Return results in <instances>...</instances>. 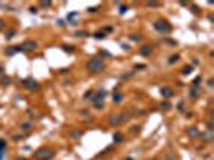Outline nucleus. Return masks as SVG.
Segmentation results:
<instances>
[{"label":"nucleus","mask_w":214,"mask_h":160,"mask_svg":"<svg viewBox=\"0 0 214 160\" xmlns=\"http://www.w3.org/2000/svg\"><path fill=\"white\" fill-rule=\"evenodd\" d=\"M105 67H106V64H105L103 58H100V56H95V58L89 59L87 64H86V69H87L89 72H92V74H100V72H103Z\"/></svg>","instance_id":"nucleus-1"},{"label":"nucleus","mask_w":214,"mask_h":160,"mask_svg":"<svg viewBox=\"0 0 214 160\" xmlns=\"http://www.w3.org/2000/svg\"><path fill=\"white\" fill-rule=\"evenodd\" d=\"M132 117L131 112H121V114H114V115H111L108 118V123L111 125V127H119V125L126 123L129 118Z\"/></svg>","instance_id":"nucleus-2"},{"label":"nucleus","mask_w":214,"mask_h":160,"mask_svg":"<svg viewBox=\"0 0 214 160\" xmlns=\"http://www.w3.org/2000/svg\"><path fill=\"white\" fill-rule=\"evenodd\" d=\"M55 157V151L50 147H40V149L34 151V158L36 160H52Z\"/></svg>","instance_id":"nucleus-3"},{"label":"nucleus","mask_w":214,"mask_h":160,"mask_svg":"<svg viewBox=\"0 0 214 160\" xmlns=\"http://www.w3.org/2000/svg\"><path fill=\"white\" fill-rule=\"evenodd\" d=\"M153 27H155L158 32H161V34H169V32L172 31L171 22H167L166 19H158L156 22H153Z\"/></svg>","instance_id":"nucleus-4"},{"label":"nucleus","mask_w":214,"mask_h":160,"mask_svg":"<svg viewBox=\"0 0 214 160\" xmlns=\"http://www.w3.org/2000/svg\"><path fill=\"white\" fill-rule=\"evenodd\" d=\"M23 87L27 88L29 91H37L39 90V82H37V80H34L32 77H27V78L23 80Z\"/></svg>","instance_id":"nucleus-5"},{"label":"nucleus","mask_w":214,"mask_h":160,"mask_svg":"<svg viewBox=\"0 0 214 160\" xmlns=\"http://www.w3.org/2000/svg\"><path fill=\"white\" fill-rule=\"evenodd\" d=\"M37 47H39V43L36 42V40H24V42L21 43V48H23V51H34V50H37Z\"/></svg>","instance_id":"nucleus-6"},{"label":"nucleus","mask_w":214,"mask_h":160,"mask_svg":"<svg viewBox=\"0 0 214 160\" xmlns=\"http://www.w3.org/2000/svg\"><path fill=\"white\" fill-rule=\"evenodd\" d=\"M23 53V48H21V45H16V47H8L7 50H5V55L7 56H13V55H16V53Z\"/></svg>","instance_id":"nucleus-7"},{"label":"nucleus","mask_w":214,"mask_h":160,"mask_svg":"<svg viewBox=\"0 0 214 160\" xmlns=\"http://www.w3.org/2000/svg\"><path fill=\"white\" fill-rule=\"evenodd\" d=\"M139 53L146 58V56H150L151 53H153V47H151V45H143V47L140 48V51H139Z\"/></svg>","instance_id":"nucleus-8"},{"label":"nucleus","mask_w":214,"mask_h":160,"mask_svg":"<svg viewBox=\"0 0 214 160\" xmlns=\"http://www.w3.org/2000/svg\"><path fill=\"white\" fill-rule=\"evenodd\" d=\"M161 95H163V98H171V96L174 95V90L172 88H169V87H163L161 88Z\"/></svg>","instance_id":"nucleus-9"},{"label":"nucleus","mask_w":214,"mask_h":160,"mask_svg":"<svg viewBox=\"0 0 214 160\" xmlns=\"http://www.w3.org/2000/svg\"><path fill=\"white\" fill-rule=\"evenodd\" d=\"M82 131L81 130H71L69 131V136H71V138H74V139H79V138H82Z\"/></svg>","instance_id":"nucleus-10"},{"label":"nucleus","mask_w":214,"mask_h":160,"mask_svg":"<svg viewBox=\"0 0 214 160\" xmlns=\"http://www.w3.org/2000/svg\"><path fill=\"white\" fill-rule=\"evenodd\" d=\"M124 99V95L119 93V91H114V95H113V101L116 102V104H119V102Z\"/></svg>","instance_id":"nucleus-11"},{"label":"nucleus","mask_w":214,"mask_h":160,"mask_svg":"<svg viewBox=\"0 0 214 160\" xmlns=\"http://www.w3.org/2000/svg\"><path fill=\"white\" fill-rule=\"evenodd\" d=\"M200 136H201V138L205 139L206 142H211V141H212V133H211V131H208V133H203V135H200Z\"/></svg>","instance_id":"nucleus-12"},{"label":"nucleus","mask_w":214,"mask_h":160,"mask_svg":"<svg viewBox=\"0 0 214 160\" xmlns=\"http://www.w3.org/2000/svg\"><path fill=\"white\" fill-rule=\"evenodd\" d=\"M198 91H200V87H191V90H190V96L191 98H196V96H198Z\"/></svg>","instance_id":"nucleus-13"},{"label":"nucleus","mask_w":214,"mask_h":160,"mask_svg":"<svg viewBox=\"0 0 214 160\" xmlns=\"http://www.w3.org/2000/svg\"><path fill=\"white\" fill-rule=\"evenodd\" d=\"M15 34H16V29H8L7 32H5V38H13L15 37Z\"/></svg>","instance_id":"nucleus-14"},{"label":"nucleus","mask_w":214,"mask_h":160,"mask_svg":"<svg viewBox=\"0 0 214 160\" xmlns=\"http://www.w3.org/2000/svg\"><path fill=\"white\" fill-rule=\"evenodd\" d=\"M129 38H131L132 42H140V40H142V35H140V34H131Z\"/></svg>","instance_id":"nucleus-15"},{"label":"nucleus","mask_w":214,"mask_h":160,"mask_svg":"<svg viewBox=\"0 0 214 160\" xmlns=\"http://www.w3.org/2000/svg\"><path fill=\"white\" fill-rule=\"evenodd\" d=\"M188 133L193 136V138H198V136L201 135V133H198V130H196L195 127H191V128H188Z\"/></svg>","instance_id":"nucleus-16"},{"label":"nucleus","mask_w":214,"mask_h":160,"mask_svg":"<svg viewBox=\"0 0 214 160\" xmlns=\"http://www.w3.org/2000/svg\"><path fill=\"white\" fill-rule=\"evenodd\" d=\"M63 51H66V53H74V47L72 45H63Z\"/></svg>","instance_id":"nucleus-17"},{"label":"nucleus","mask_w":214,"mask_h":160,"mask_svg":"<svg viewBox=\"0 0 214 160\" xmlns=\"http://www.w3.org/2000/svg\"><path fill=\"white\" fill-rule=\"evenodd\" d=\"M31 128H32V123H29V122H26V123L21 125V130H23V131H29Z\"/></svg>","instance_id":"nucleus-18"},{"label":"nucleus","mask_w":214,"mask_h":160,"mask_svg":"<svg viewBox=\"0 0 214 160\" xmlns=\"http://www.w3.org/2000/svg\"><path fill=\"white\" fill-rule=\"evenodd\" d=\"M180 59V56L179 55H172L171 58H169V64H174V62H177Z\"/></svg>","instance_id":"nucleus-19"},{"label":"nucleus","mask_w":214,"mask_h":160,"mask_svg":"<svg viewBox=\"0 0 214 160\" xmlns=\"http://www.w3.org/2000/svg\"><path fill=\"white\" fill-rule=\"evenodd\" d=\"M124 141V136L121 133H114V142H122Z\"/></svg>","instance_id":"nucleus-20"},{"label":"nucleus","mask_w":214,"mask_h":160,"mask_svg":"<svg viewBox=\"0 0 214 160\" xmlns=\"http://www.w3.org/2000/svg\"><path fill=\"white\" fill-rule=\"evenodd\" d=\"M191 71H193V66H185L184 69H182V74H185V75H187V74H190Z\"/></svg>","instance_id":"nucleus-21"},{"label":"nucleus","mask_w":214,"mask_h":160,"mask_svg":"<svg viewBox=\"0 0 214 160\" xmlns=\"http://www.w3.org/2000/svg\"><path fill=\"white\" fill-rule=\"evenodd\" d=\"M97 40H103L105 37H106V34H103V32H95V35H93Z\"/></svg>","instance_id":"nucleus-22"},{"label":"nucleus","mask_w":214,"mask_h":160,"mask_svg":"<svg viewBox=\"0 0 214 160\" xmlns=\"http://www.w3.org/2000/svg\"><path fill=\"white\" fill-rule=\"evenodd\" d=\"M87 35H89L87 31H77L76 32V37H87Z\"/></svg>","instance_id":"nucleus-23"},{"label":"nucleus","mask_w":214,"mask_h":160,"mask_svg":"<svg viewBox=\"0 0 214 160\" xmlns=\"http://www.w3.org/2000/svg\"><path fill=\"white\" fill-rule=\"evenodd\" d=\"M0 151H7V141L0 139Z\"/></svg>","instance_id":"nucleus-24"},{"label":"nucleus","mask_w":214,"mask_h":160,"mask_svg":"<svg viewBox=\"0 0 214 160\" xmlns=\"http://www.w3.org/2000/svg\"><path fill=\"white\" fill-rule=\"evenodd\" d=\"M191 13H193V15H200V8L198 7H196V5H191Z\"/></svg>","instance_id":"nucleus-25"},{"label":"nucleus","mask_w":214,"mask_h":160,"mask_svg":"<svg viewBox=\"0 0 214 160\" xmlns=\"http://www.w3.org/2000/svg\"><path fill=\"white\" fill-rule=\"evenodd\" d=\"M10 83H11V78L5 75V77L2 78V85H10Z\"/></svg>","instance_id":"nucleus-26"},{"label":"nucleus","mask_w":214,"mask_h":160,"mask_svg":"<svg viewBox=\"0 0 214 160\" xmlns=\"http://www.w3.org/2000/svg\"><path fill=\"white\" fill-rule=\"evenodd\" d=\"M92 95H93V91H92V90H89L87 93L84 95V99H90V98H92Z\"/></svg>","instance_id":"nucleus-27"},{"label":"nucleus","mask_w":214,"mask_h":160,"mask_svg":"<svg viewBox=\"0 0 214 160\" xmlns=\"http://www.w3.org/2000/svg\"><path fill=\"white\" fill-rule=\"evenodd\" d=\"M50 5H52L50 0H42V2H40V7H50Z\"/></svg>","instance_id":"nucleus-28"},{"label":"nucleus","mask_w":214,"mask_h":160,"mask_svg":"<svg viewBox=\"0 0 214 160\" xmlns=\"http://www.w3.org/2000/svg\"><path fill=\"white\" fill-rule=\"evenodd\" d=\"M110 152H113V146H108V147H106V149H105L103 152L100 154V155H103V154H110Z\"/></svg>","instance_id":"nucleus-29"},{"label":"nucleus","mask_w":214,"mask_h":160,"mask_svg":"<svg viewBox=\"0 0 214 160\" xmlns=\"http://www.w3.org/2000/svg\"><path fill=\"white\" fill-rule=\"evenodd\" d=\"M200 82H201V77H196V78L193 80V87H198Z\"/></svg>","instance_id":"nucleus-30"},{"label":"nucleus","mask_w":214,"mask_h":160,"mask_svg":"<svg viewBox=\"0 0 214 160\" xmlns=\"http://www.w3.org/2000/svg\"><path fill=\"white\" fill-rule=\"evenodd\" d=\"M129 10L127 5H121V10H119V13H126V11Z\"/></svg>","instance_id":"nucleus-31"},{"label":"nucleus","mask_w":214,"mask_h":160,"mask_svg":"<svg viewBox=\"0 0 214 160\" xmlns=\"http://www.w3.org/2000/svg\"><path fill=\"white\" fill-rule=\"evenodd\" d=\"M106 32H113V27H111V26H106V27H103V34H106Z\"/></svg>","instance_id":"nucleus-32"},{"label":"nucleus","mask_w":214,"mask_h":160,"mask_svg":"<svg viewBox=\"0 0 214 160\" xmlns=\"http://www.w3.org/2000/svg\"><path fill=\"white\" fill-rule=\"evenodd\" d=\"M146 5H148V7H160L161 3H158V2H148Z\"/></svg>","instance_id":"nucleus-33"},{"label":"nucleus","mask_w":214,"mask_h":160,"mask_svg":"<svg viewBox=\"0 0 214 160\" xmlns=\"http://www.w3.org/2000/svg\"><path fill=\"white\" fill-rule=\"evenodd\" d=\"M95 107H97V109H103V107H105V104H103V102H97V104H93Z\"/></svg>","instance_id":"nucleus-34"},{"label":"nucleus","mask_w":214,"mask_h":160,"mask_svg":"<svg viewBox=\"0 0 214 160\" xmlns=\"http://www.w3.org/2000/svg\"><path fill=\"white\" fill-rule=\"evenodd\" d=\"M29 11H31L32 15H37V11H39V10H37V7H31V8H29Z\"/></svg>","instance_id":"nucleus-35"},{"label":"nucleus","mask_w":214,"mask_h":160,"mask_svg":"<svg viewBox=\"0 0 214 160\" xmlns=\"http://www.w3.org/2000/svg\"><path fill=\"white\" fill-rule=\"evenodd\" d=\"M77 16V11H74V13H69L68 15V19H72V18H76Z\"/></svg>","instance_id":"nucleus-36"},{"label":"nucleus","mask_w":214,"mask_h":160,"mask_svg":"<svg viewBox=\"0 0 214 160\" xmlns=\"http://www.w3.org/2000/svg\"><path fill=\"white\" fill-rule=\"evenodd\" d=\"M163 107H164V109H169V107H171V104H169V101H164V102H163Z\"/></svg>","instance_id":"nucleus-37"},{"label":"nucleus","mask_w":214,"mask_h":160,"mask_svg":"<svg viewBox=\"0 0 214 160\" xmlns=\"http://www.w3.org/2000/svg\"><path fill=\"white\" fill-rule=\"evenodd\" d=\"M208 130H209V131H212V122H211V120H208Z\"/></svg>","instance_id":"nucleus-38"},{"label":"nucleus","mask_w":214,"mask_h":160,"mask_svg":"<svg viewBox=\"0 0 214 160\" xmlns=\"http://www.w3.org/2000/svg\"><path fill=\"white\" fill-rule=\"evenodd\" d=\"M5 155H7V152H5V151H0V160H3Z\"/></svg>","instance_id":"nucleus-39"},{"label":"nucleus","mask_w":214,"mask_h":160,"mask_svg":"<svg viewBox=\"0 0 214 160\" xmlns=\"http://www.w3.org/2000/svg\"><path fill=\"white\" fill-rule=\"evenodd\" d=\"M100 8H97V7H92V8H89V11L90 13H95V11H98Z\"/></svg>","instance_id":"nucleus-40"},{"label":"nucleus","mask_w":214,"mask_h":160,"mask_svg":"<svg viewBox=\"0 0 214 160\" xmlns=\"http://www.w3.org/2000/svg\"><path fill=\"white\" fill-rule=\"evenodd\" d=\"M212 83H214V80H212V78L208 80V87H209V88H212Z\"/></svg>","instance_id":"nucleus-41"},{"label":"nucleus","mask_w":214,"mask_h":160,"mask_svg":"<svg viewBox=\"0 0 214 160\" xmlns=\"http://www.w3.org/2000/svg\"><path fill=\"white\" fill-rule=\"evenodd\" d=\"M13 139H15V141H19V139H23V135H21V136H19V135H16V136H13Z\"/></svg>","instance_id":"nucleus-42"},{"label":"nucleus","mask_w":214,"mask_h":160,"mask_svg":"<svg viewBox=\"0 0 214 160\" xmlns=\"http://www.w3.org/2000/svg\"><path fill=\"white\" fill-rule=\"evenodd\" d=\"M3 27H5V22H3V19H0V31H2Z\"/></svg>","instance_id":"nucleus-43"},{"label":"nucleus","mask_w":214,"mask_h":160,"mask_svg":"<svg viewBox=\"0 0 214 160\" xmlns=\"http://www.w3.org/2000/svg\"><path fill=\"white\" fill-rule=\"evenodd\" d=\"M2 74H3V67L0 66V75H2Z\"/></svg>","instance_id":"nucleus-44"},{"label":"nucleus","mask_w":214,"mask_h":160,"mask_svg":"<svg viewBox=\"0 0 214 160\" xmlns=\"http://www.w3.org/2000/svg\"><path fill=\"white\" fill-rule=\"evenodd\" d=\"M15 160H26L24 157H18V158H15Z\"/></svg>","instance_id":"nucleus-45"},{"label":"nucleus","mask_w":214,"mask_h":160,"mask_svg":"<svg viewBox=\"0 0 214 160\" xmlns=\"http://www.w3.org/2000/svg\"><path fill=\"white\" fill-rule=\"evenodd\" d=\"M0 107H2V106H0Z\"/></svg>","instance_id":"nucleus-46"}]
</instances>
